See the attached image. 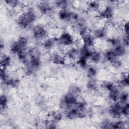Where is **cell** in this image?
Returning a JSON list of instances; mask_svg holds the SVG:
<instances>
[{
  "mask_svg": "<svg viewBox=\"0 0 129 129\" xmlns=\"http://www.w3.org/2000/svg\"><path fill=\"white\" fill-rule=\"evenodd\" d=\"M116 85H115L114 83L111 81H105L103 83L102 85V88L107 92L111 90L113 88H114Z\"/></svg>",
  "mask_w": 129,
  "mask_h": 129,
  "instance_id": "35",
  "label": "cell"
},
{
  "mask_svg": "<svg viewBox=\"0 0 129 129\" xmlns=\"http://www.w3.org/2000/svg\"><path fill=\"white\" fill-rule=\"evenodd\" d=\"M122 30L124 33V35L128 36L129 33V25L128 21L125 22L122 25Z\"/></svg>",
  "mask_w": 129,
  "mask_h": 129,
  "instance_id": "40",
  "label": "cell"
},
{
  "mask_svg": "<svg viewBox=\"0 0 129 129\" xmlns=\"http://www.w3.org/2000/svg\"><path fill=\"white\" fill-rule=\"evenodd\" d=\"M38 11L43 15L50 14L53 10L52 5L47 1H40L37 4Z\"/></svg>",
  "mask_w": 129,
  "mask_h": 129,
  "instance_id": "10",
  "label": "cell"
},
{
  "mask_svg": "<svg viewBox=\"0 0 129 129\" xmlns=\"http://www.w3.org/2000/svg\"><path fill=\"white\" fill-rule=\"evenodd\" d=\"M49 59L52 64L58 66H64L66 64L67 60L64 53L56 51L51 53Z\"/></svg>",
  "mask_w": 129,
  "mask_h": 129,
  "instance_id": "8",
  "label": "cell"
},
{
  "mask_svg": "<svg viewBox=\"0 0 129 129\" xmlns=\"http://www.w3.org/2000/svg\"><path fill=\"white\" fill-rule=\"evenodd\" d=\"M18 60L25 66L29 62V54L27 48L23 49L18 52L16 54Z\"/></svg>",
  "mask_w": 129,
  "mask_h": 129,
  "instance_id": "17",
  "label": "cell"
},
{
  "mask_svg": "<svg viewBox=\"0 0 129 129\" xmlns=\"http://www.w3.org/2000/svg\"><path fill=\"white\" fill-rule=\"evenodd\" d=\"M121 43L126 47H127L128 46V36L124 35L122 40H121Z\"/></svg>",
  "mask_w": 129,
  "mask_h": 129,
  "instance_id": "42",
  "label": "cell"
},
{
  "mask_svg": "<svg viewBox=\"0 0 129 129\" xmlns=\"http://www.w3.org/2000/svg\"><path fill=\"white\" fill-rule=\"evenodd\" d=\"M102 57H104L105 60L110 62L111 64L117 59L119 58L115 54L113 48H109L106 50L102 54Z\"/></svg>",
  "mask_w": 129,
  "mask_h": 129,
  "instance_id": "15",
  "label": "cell"
},
{
  "mask_svg": "<svg viewBox=\"0 0 129 129\" xmlns=\"http://www.w3.org/2000/svg\"><path fill=\"white\" fill-rule=\"evenodd\" d=\"M112 121L109 119H105L101 122L100 127L102 128H111Z\"/></svg>",
  "mask_w": 129,
  "mask_h": 129,
  "instance_id": "39",
  "label": "cell"
},
{
  "mask_svg": "<svg viewBox=\"0 0 129 129\" xmlns=\"http://www.w3.org/2000/svg\"><path fill=\"white\" fill-rule=\"evenodd\" d=\"M2 82L9 87L16 88L19 85L20 81L17 78L12 77L8 75L4 81H2Z\"/></svg>",
  "mask_w": 129,
  "mask_h": 129,
  "instance_id": "18",
  "label": "cell"
},
{
  "mask_svg": "<svg viewBox=\"0 0 129 129\" xmlns=\"http://www.w3.org/2000/svg\"><path fill=\"white\" fill-rule=\"evenodd\" d=\"M122 103L119 101L112 102L108 108V113L109 115L114 119H119L122 116L121 109Z\"/></svg>",
  "mask_w": 129,
  "mask_h": 129,
  "instance_id": "6",
  "label": "cell"
},
{
  "mask_svg": "<svg viewBox=\"0 0 129 129\" xmlns=\"http://www.w3.org/2000/svg\"><path fill=\"white\" fill-rule=\"evenodd\" d=\"M47 35L46 29L41 25L35 26L32 30V36L36 40H44L47 38Z\"/></svg>",
  "mask_w": 129,
  "mask_h": 129,
  "instance_id": "7",
  "label": "cell"
},
{
  "mask_svg": "<svg viewBox=\"0 0 129 129\" xmlns=\"http://www.w3.org/2000/svg\"><path fill=\"white\" fill-rule=\"evenodd\" d=\"M111 64L114 68L119 69L120 67H121L122 65V61L119 58H118L115 61H114L112 63H111Z\"/></svg>",
  "mask_w": 129,
  "mask_h": 129,
  "instance_id": "41",
  "label": "cell"
},
{
  "mask_svg": "<svg viewBox=\"0 0 129 129\" xmlns=\"http://www.w3.org/2000/svg\"><path fill=\"white\" fill-rule=\"evenodd\" d=\"M57 43V37H50L45 39L42 44L43 48L47 50H51L55 46Z\"/></svg>",
  "mask_w": 129,
  "mask_h": 129,
  "instance_id": "13",
  "label": "cell"
},
{
  "mask_svg": "<svg viewBox=\"0 0 129 129\" xmlns=\"http://www.w3.org/2000/svg\"><path fill=\"white\" fill-rule=\"evenodd\" d=\"M127 125L125 121L119 119H116L115 121H112L111 128H124Z\"/></svg>",
  "mask_w": 129,
  "mask_h": 129,
  "instance_id": "26",
  "label": "cell"
},
{
  "mask_svg": "<svg viewBox=\"0 0 129 129\" xmlns=\"http://www.w3.org/2000/svg\"><path fill=\"white\" fill-rule=\"evenodd\" d=\"M48 116L50 119L57 123L61 120L63 115L61 112L58 110H52L48 113Z\"/></svg>",
  "mask_w": 129,
  "mask_h": 129,
  "instance_id": "24",
  "label": "cell"
},
{
  "mask_svg": "<svg viewBox=\"0 0 129 129\" xmlns=\"http://www.w3.org/2000/svg\"><path fill=\"white\" fill-rule=\"evenodd\" d=\"M78 101L77 96L68 92L61 98L59 105L61 108L66 110L74 106Z\"/></svg>",
  "mask_w": 129,
  "mask_h": 129,
  "instance_id": "3",
  "label": "cell"
},
{
  "mask_svg": "<svg viewBox=\"0 0 129 129\" xmlns=\"http://www.w3.org/2000/svg\"><path fill=\"white\" fill-rule=\"evenodd\" d=\"M128 94L127 92H120L118 101L122 104H125L128 102Z\"/></svg>",
  "mask_w": 129,
  "mask_h": 129,
  "instance_id": "34",
  "label": "cell"
},
{
  "mask_svg": "<svg viewBox=\"0 0 129 129\" xmlns=\"http://www.w3.org/2000/svg\"><path fill=\"white\" fill-rule=\"evenodd\" d=\"M81 89L79 87L76 85H73L70 87V89H69L68 92L78 96V95L81 93Z\"/></svg>",
  "mask_w": 129,
  "mask_h": 129,
  "instance_id": "36",
  "label": "cell"
},
{
  "mask_svg": "<svg viewBox=\"0 0 129 129\" xmlns=\"http://www.w3.org/2000/svg\"><path fill=\"white\" fill-rule=\"evenodd\" d=\"M87 88L91 91H95L98 88L97 83L95 79H89L86 84Z\"/></svg>",
  "mask_w": 129,
  "mask_h": 129,
  "instance_id": "28",
  "label": "cell"
},
{
  "mask_svg": "<svg viewBox=\"0 0 129 129\" xmlns=\"http://www.w3.org/2000/svg\"><path fill=\"white\" fill-rule=\"evenodd\" d=\"M8 98L5 94H2L0 98V108L1 111L4 110L8 106Z\"/></svg>",
  "mask_w": 129,
  "mask_h": 129,
  "instance_id": "32",
  "label": "cell"
},
{
  "mask_svg": "<svg viewBox=\"0 0 129 129\" xmlns=\"http://www.w3.org/2000/svg\"><path fill=\"white\" fill-rule=\"evenodd\" d=\"M69 2L67 1H56L54 2V5L56 8L59 10L68 9L69 6Z\"/></svg>",
  "mask_w": 129,
  "mask_h": 129,
  "instance_id": "29",
  "label": "cell"
},
{
  "mask_svg": "<svg viewBox=\"0 0 129 129\" xmlns=\"http://www.w3.org/2000/svg\"><path fill=\"white\" fill-rule=\"evenodd\" d=\"M102 54L98 50H93L91 55L89 59L93 63H98L101 60Z\"/></svg>",
  "mask_w": 129,
  "mask_h": 129,
  "instance_id": "23",
  "label": "cell"
},
{
  "mask_svg": "<svg viewBox=\"0 0 129 129\" xmlns=\"http://www.w3.org/2000/svg\"><path fill=\"white\" fill-rule=\"evenodd\" d=\"M93 49H91L90 47H87L83 44L79 48V56L84 57L89 60Z\"/></svg>",
  "mask_w": 129,
  "mask_h": 129,
  "instance_id": "20",
  "label": "cell"
},
{
  "mask_svg": "<svg viewBox=\"0 0 129 129\" xmlns=\"http://www.w3.org/2000/svg\"><path fill=\"white\" fill-rule=\"evenodd\" d=\"M86 69L87 76L89 78V79H95V77L97 75V69L93 66H88Z\"/></svg>",
  "mask_w": 129,
  "mask_h": 129,
  "instance_id": "25",
  "label": "cell"
},
{
  "mask_svg": "<svg viewBox=\"0 0 129 129\" xmlns=\"http://www.w3.org/2000/svg\"><path fill=\"white\" fill-rule=\"evenodd\" d=\"M112 48L115 54L119 58L122 56H124L127 52L126 47L124 46L122 43L118 44V45L113 47Z\"/></svg>",
  "mask_w": 129,
  "mask_h": 129,
  "instance_id": "21",
  "label": "cell"
},
{
  "mask_svg": "<svg viewBox=\"0 0 129 129\" xmlns=\"http://www.w3.org/2000/svg\"><path fill=\"white\" fill-rule=\"evenodd\" d=\"M80 36L83 45L90 48L94 46L96 42V38L92 32H90L88 30H87L82 33Z\"/></svg>",
  "mask_w": 129,
  "mask_h": 129,
  "instance_id": "9",
  "label": "cell"
},
{
  "mask_svg": "<svg viewBox=\"0 0 129 129\" xmlns=\"http://www.w3.org/2000/svg\"><path fill=\"white\" fill-rule=\"evenodd\" d=\"M87 115V111H82L78 109L75 105L67 109L65 111L66 117L69 119H75L85 117Z\"/></svg>",
  "mask_w": 129,
  "mask_h": 129,
  "instance_id": "5",
  "label": "cell"
},
{
  "mask_svg": "<svg viewBox=\"0 0 129 129\" xmlns=\"http://www.w3.org/2000/svg\"><path fill=\"white\" fill-rule=\"evenodd\" d=\"M98 15L102 19L109 20L114 15V9L111 6L107 5L103 9L98 12Z\"/></svg>",
  "mask_w": 129,
  "mask_h": 129,
  "instance_id": "11",
  "label": "cell"
},
{
  "mask_svg": "<svg viewBox=\"0 0 129 129\" xmlns=\"http://www.w3.org/2000/svg\"><path fill=\"white\" fill-rule=\"evenodd\" d=\"M8 6L12 9H15L20 6V2L16 0H6L4 1Z\"/></svg>",
  "mask_w": 129,
  "mask_h": 129,
  "instance_id": "37",
  "label": "cell"
},
{
  "mask_svg": "<svg viewBox=\"0 0 129 129\" xmlns=\"http://www.w3.org/2000/svg\"><path fill=\"white\" fill-rule=\"evenodd\" d=\"M65 55L70 60H76L79 57V48L77 46H71L67 50Z\"/></svg>",
  "mask_w": 129,
  "mask_h": 129,
  "instance_id": "12",
  "label": "cell"
},
{
  "mask_svg": "<svg viewBox=\"0 0 129 129\" xmlns=\"http://www.w3.org/2000/svg\"><path fill=\"white\" fill-rule=\"evenodd\" d=\"M76 42L73 36L67 31L61 32L57 37V43L64 47H71L73 46Z\"/></svg>",
  "mask_w": 129,
  "mask_h": 129,
  "instance_id": "4",
  "label": "cell"
},
{
  "mask_svg": "<svg viewBox=\"0 0 129 129\" xmlns=\"http://www.w3.org/2000/svg\"><path fill=\"white\" fill-rule=\"evenodd\" d=\"M129 113V105L128 103H126L123 104L121 109V114L122 116H124L125 117H128Z\"/></svg>",
  "mask_w": 129,
  "mask_h": 129,
  "instance_id": "38",
  "label": "cell"
},
{
  "mask_svg": "<svg viewBox=\"0 0 129 129\" xmlns=\"http://www.w3.org/2000/svg\"><path fill=\"white\" fill-rule=\"evenodd\" d=\"M24 49L17 40L12 41L10 45V51L12 54H17L20 51Z\"/></svg>",
  "mask_w": 129,
  "mask_h": 129,
  "instance_id": "22",
  "label": "cell"
},
{
  "mask_svg": "<svg viewBox=\"0 0 129 129\" xmlns=\"http://www.w3.org/2000/svg\"><path fill=\"white\" fill-rule=\"evenodd\" d=\"M120 92V89L117 85H116L114 88L108 92L107 97L112 102L118 101Z\"/></svg>",
  "mask_w": 129,
  "mask_h": 129,
  "instance_id": "14",
  "label": "cell"
},
{
  "mask_svg": "<svg viewBox=\"0 0 129 129\" xmlns=\"http://www.w3.org/2000/svg\"><path fill=\"white\" fill-rule=\"evenodd\" d=\"M27 50L29 54V62L27 64L36 70L40 67L41 64L40 51L37 48L35 47L28 48Z\"/></svg>",
  "mask_w": 129,
  "mask_h": 129,
  "instance_id": "2",
  "label": "cell"
},
{
  "mask_svg": "<svg viewBox=\"0 0 129 129\" xmlns=\"http://www.w3.org/2000/svg\"><path fill=\"white\" fill-rule=\"evenodd\" d=\"M57 122L51 119L48 118L44 121L43 125L45 128H56Z\"/></svg>",
  "mask_w": 129,
  "mask_h": 129,
  "instance_id": "33",
  "label": "cell"
},
{
  "mask_svg": "<svg viewBox=\"0 0 129 129\" xmlns=\"http://www.w3.org/2000/svg\"><path fill=\"white\" fill-rule=\"evenodd\" d=\"M36 19L37 15L35 10L32 8H28L20 12L17 16L16 22L20 28L26 30L31 26Z\"/></svg>",
  "mask_w": 129,
  "mask_h": 129,
  "instance_id": "1",
  "label": "cell"
},
{
  "mask_svg": "<svg viewBox=\"0 0 129 129\" xmlns=\"http://www.w3.org/2000/svg\"><path fill=\"white\" fill-rule=\"evenodd\" d=\"M12 62V59L10 55L9 54L4 53L1 56V68L7 69L9 67Z\"/></svg>",
  "mask_w": 129,
  "mask_h": 129,
  "instance_id": "19",
  "label": "cell"
},
{
  "mask_svg": "<svg viewBox=\"0 0 129 129\" xmlns=\"http://www.w3.org/2000/svg\"><path fill=\"white\" fill-rule=\"evenodd\" d=\"M88 8L91 11L96 12L99 9L100 4L98 1H91L87 4Z\"/></svg>",
  "mask_w": 129,
  "mask_h": 129,
  "instance_id": "31",
  "label": "cell"
},
{
  "mask_svg": "<svg viewBox=\"0 0 129 129\" xmlns=\"http://www.w3.org/2000/svg\"><path fill=\"white\" fill-rule=\"evenodd\" d=\"M92 33L96 39H104L106 38L107 36V30L104 27L97 28L94 30L93 32Z\"/></svg>",
  "mask_w": 129,
  "mask_h": 129,
  "instance_id": "16",
  "label": "cell"
},
{
  "mask_svg": "<svg viewBox=\"0 0 129 129\" xmlns=\"http://www.w3.org/2000/svg\"><path fill=\"white\" fill-rule=\"evenodd\" d=\"M88 59L83 57L79 56V58L76 60V64L80 68L84 69H86L88 66Z\"/></svg>",
  "mask_w": 129,
  "mask_h": 129,
  "instance_id": "30",
  "label": "cell"
},
{
  "mask_svg": "<svg viewBox=\"0 0 129 129\" xmlns=\"http://www.w3.org/2000/svg\"><path fill=\"white\" fill-rule=\"evenodd\" d=\"M118 84L119 85L120 87H126L128 86V74L127 73H124L122 74L121 76L120 77V79L118 81Z\"/></svg>",
  "mask_w": 129,
  "mask_h": 129,
  "instance_id": "27",
  "label": "cell"
}]
</instances>
